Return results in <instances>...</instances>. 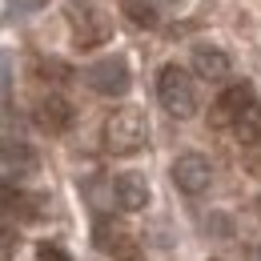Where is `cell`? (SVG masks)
I'll return each instance as SVG.
<instances>
[{
	"instance_id": "cell-4",
	"label": "cell",
	"mask_w": 261,
	"mask_h": 261,
	"mask_svg": "<svg viewBox=\"0 0 261 261\" xmlns=\"http://www.w3.org/2000/svg\"><path fill=\"white\" fill-rule=\"evenodd\" d=\"M40 157L29 141H16V137H0V185H20L36 177Z\"/></svg>"
},
{
	"instance_id": "cell-16",
	"label": "cell",
	"mask_w": 261,
	"mask_h": 261,
	"mask_svg": "<svg viewBox=\"0 0 261 261\" xmlns=\"http://www.w3.org/2000/svg\"><path fill=\"white\" fill-rule=\"evenodd\" d=\"M8 89H12V53L0 48V93H8Z\"/></svg>"
},
{
	"instance_id": "cell-5",
	"label": "cell",
	"mask_w": 261,
	"mask_h": 261,
	"mask_svg": "<svg viewBox=\"0 0 261 261\" xmlns=\"http://www.w3.org/2000/svg\"><path fill=\"white\" fill-rule=\"evenodd\" d=\"M169 177H173V185H177L181 193L201 197L213 185V165L205 161L201 153H181V157L173 161V169H169Z\"/></svg>"
},
{
	"instance_id": "cell-17",
	"label": "cell",
	"mask_w": 261,
	"mask_h": 261,
	"mask_svg": "<svg viewBox=\"0 0 261 261\" xmlns=\"http://www.w3.org/2000/svg\"><path fill=\"white\" fill-rule=\"evenodd\" d=\"M113 257H117V261H141V249H137V241H133V237H125V241L113 249Z\"/></svg>"
},
{
	"instance_id": "cell-8",
	"label": "cell",
	"mask_w": 261,
	"mask_h": 261,
	"mask_svg": "<svg viewBox=\"0 0 261 261\" xmlns=\"http://www.w3.org/2000/svg\"><path fill=\"white\" fill-rule=\"evenodd\" d=\"M113 197H117V205H121L125 213H141V209L149 205V181H145L141 173H121V177L113 181Z\"/></svg>"
},
{
	"instance_id": "cell-14",
	"label": "cell",
	"mask_w": 261,
	"mask_h": 261,
	"mask_svg": "<svg viewBox=\"0 0 261 261\" xmlns=\"http://www.w3.org/2000/svg\"><path fill=\"white\" fill-rule=\"evenodd\" d=\"M40 76H44V81H68L72 72H68V65H61V61H40Z\"/></svg>"
},
{
	"instance_id": "cell-2",
	"label": "cell",
	"mask_w": 261,
	"mask_h": 261,
	"mask_svg": "<svg viewBox=\"0 0 261 261\" xmlns=\"http://www.w3.org/2000/svg\"><path fill=\"white\" fill-rule=\"evenodd\" d=\"M157 100H161V109L169 113V117L189 121V117L197 113V85H193V76H189L181 65H165L161 76H157Z\"/></svg>"
},
{
	"instance_id": "cell-1",
	"label": "cell",
	"mask_w": 261,
	"mask_h": 261,
	"mask_svg": "<svg viewBox=\"0 0 261 261\" xmlns=\"http://www.w3.org/2000/svg\"><path fill=\"white\" fill-rule=\"evenodd\" d=\"M145 141H149V121H145L141 109H117V113H109L105 125H100V145H105V153H113V157L141 153Z\"/></svg>"
},
{
	"instance_id": "cell-9",
	"label": "cell",
	"mask_w": 261,
	"mask_h": 261,
	"mask_svg": "<svg viewBox=\"0 0 261 261\" xmlns=\"http://www.w3.org/2000/svg\"><path fill=\"white\" fill-rule=\"evenodd\" d=\"M4 209H8V217H16V221H40V217L48 213V197L12 189V193H4Z\"/></svg>"
},
{
	"instance_id": "cell-6",
	"label": "cell",
	"mask_w": 261,
	"mask_h": 261,
	"mask_svg": "<svg viewBox=\"0 0 261 261\" xmlns=\"http://www.w3.org/2000/svg\"><path fill=\"white\" fill-rule=\"evenodd\" d=\"M72 117H76V109H72L61 93L40 97V100H36V109H33V121L44 133H68V129H72Z\"/></svg>"
},
{
	"instance_id": "cell-7",
	"label": "cell",
	"mask_w": 261,
	"mask_h": 261,
	"mask_svg": "<svg viewBox=\"0 0 261 261\" xmlns=\"http://www.w3.org/2000/svg\"><path fill=\"white\" fill-rule=\"evenodd\" d=\"M193 76L201 81H209V85H217V81H225L229 72H233V61H229L225 48H217V44H193Z\"/></svg>"
},
{
	"instance_id": "cell-3",
	"label": "cell",
	"mask_w": 261,
	"mask_h": 261,
	"mask_svg": "<svg viewBox=\"0 0 261 261\" xmlns=\"http://www.w3.org/2000/svg\"><path fill=\"white\" fill-rule=\"evenodd\" d=\"M85 85L97 93V97H125L133 85V72L125 57H100L85 68Z\"/></svg>"
},
{
	"instance_id": "cell-13",
	"label": "cell",
	"mask_w": 261,
	"mask_h": 261,
	"mask_svg": "<svg viewBox=\"0 0 261 261\" xmlns=\"http://www.w3.org/2000/svg\"><path fill=\"white\" fill-rule=\"evenodd\" d=\"M121 12L129 16L137 29H157L161 24V12H157L153 0H121Z\"/></svg>"
},
{
	"instance_id": "cell-15",
	"label": "cell",
	"mask_w": 261,
	"mask_h": 261,
	"mask_svg": "<svg viewBox=\"0 0 261 261\" xmlns=\"http://www.w3.org/2000/svg\"><path fill=\"white\" fill-rule=\"evenodd\" d=\"M36 257L40 261H68V253L57 245V241H40V245H36Z\"/></svg>"
},
{
	"instance_id": "cell-11",
	"label": "cell",
	"mask_w": 261,
	"mask_h": 261,
	"mask_svg": "<svg viewBox=\"0 0 261 261\" xmlns=\"http://www.w3.org/2000/svg\"><path fill=\"white\" fill-rule=\"evenodd\" d=\"M229 129H233V137H237L241 145H261V100L257 97L249 100V105L233 117V125H229Z\"/></svg>"
},
{
	"instance_id": "cell-19",
	"label": "cell",
	"mask_w": 261,
	"mask_h": 261,
	"mask_svg": "<svg viewBox=\"0 0 261 261\" xmlns=\"http://www.w3.org/2000/svg\"><path fill=\"white\" fill-rule=\"evenodd\" d=\"M169 4H177V0H169Z\"/></svg>"
},
{
	"instance_id": "cell-12",
	"label": "cell",
	"mask_w": 261,
	"mask_h": 261,
	"mask_svg": "<svg viewBox=\"0 0 261 261\" xmlns=\"http://www.w3.org/2000/svg\"><path fill=\"white\" fill-rule=\"evenodd\" d=\"M100 40H109V24L100 20V12L85 8V12L76 16V44H81V48H93Z\"/></svg>"
},
{
	"instance_id": "cell-10",
	"label": "cell",
	"mask_w": 261,
	"mask_h": 261,
	"mask_svg": "<svg viewBox=\"0 0 261 261\" xmlns=\"http://www.w3.org/2000/svg\"><path fill=\"white\" fill-rule=\"evenodd\" d=\"M253 97H257V93H253V85H245V81H241V85H229L225 93L217 97V105H213V121L229 129V125H233V117H237V113H241Z\"/></svg>"
},
{
	"instance_id": "cell-18",
	"label": "cell",
	"mask_w": 261,
	"mask_h": 261,
	"mask_svg": "<svg viewBox=\"0 0 261 261\" xmlns=\"http://www.w3.org/2000/svg\"><path fill=\"white\" fill-rule=\"evenodd\" d=\"M44 0H12V12H36Z\"/></svg>"
}]
</instances>
